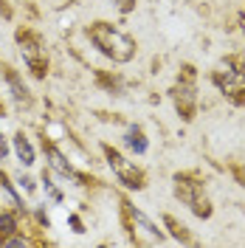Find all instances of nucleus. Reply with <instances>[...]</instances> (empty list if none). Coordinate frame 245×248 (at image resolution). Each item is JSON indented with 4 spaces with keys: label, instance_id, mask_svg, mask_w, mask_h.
<instances>
[{
    "label": "nucleus",
    "instance_id": "9",
    "mask_svg": "<svg viewBox=\"0 0 245 248\" xmlns=\"http://www.w3.org/2000/svg\"><path fill=\"white\" fill-rule=\"evenodd\" d=\"M0 74L6 79V85H9V91H12V99L17 102V108H31L34 99H31V91L26 88V82L20 79V74H17L9 62H0Z\"/></svg>",
    "mask_w": 245,
    "mask_h": 248
},
{
    "label": "nucleus",
    "instance_id": "10",
    "mask_svg": "<svg viewBox=\"0 0 245 248\" xmlns=\"http://www.w3.org/2000/svg\"><path fill=\"white\" fill-rule=\"evenodd\" d=\"M164 220V229H167V237H172V240H178L181 246H195L198 240H195V234L186 229V223H181L175 215H164L161 217Z\"/></svg>",
    "mask_w": 245,
    "mask_h": 248
},
{
    "label": "nucleus",
    "instance_id": "14",
    "mask_svg": "<svg viewBox=\"0 0 245 248\" xmlns=\"http://www.w3.org/2000/svg\"><path fill=\"white\" fill-rule=\"evenodd\" d=\"M0 189L9 195V201H12V206H15L17 212H23L26 206H23V198H20V192L15 189V184H12V178L6 175V172H0Z\"/></svg>",
    "mask_w": 245,
    "mask_h": 248
},
{
    "label": "nucleus",
    "instance_id": "17",
    "mask_svg": "<svg viewBox=\"0 0 245 248\" xmlns=\"http://www.w3.org/2000/svg\"><path fill=\"white\" fill-rule=\"evenodd\" d=\"M43 184H46V192L51 195V201L60 203V201H62V192H60V189H57L54 184H51V175H48V172H43Z\"/></svg>",
    "mask_w": 245,
    "mask_h": 248
},
{
    "label": "nucleus",
    "instance_id": "6",
    "mask_svg": "<svg viewBox=\"0 0 245 248\" xmlns=\"http://www.w3.org/2000/svg\"><path fill=\"white\" fill-rule=\"evenodd\" d=\"M119 203H122V206H119V209H122V223H124V229H127V234H130V243L141 246L138 232L147 234V243H150V246H164V243H167V232L158 229L141 209H136V206L130 203V198H122Z\"/></svg>",
    "mask_w": 245,
    "mask_h": 248
},
{
    "label": "nucleus",
    "instance_id": "16",
    "mask_svg": "<svg viewBox=\"0 0 245 248\" xmlns=\"http://www.w3.org/2000/svg\"><path fill=\"white\" fill-rule=\"evenodd\" d=\"M96 82H99V85H107L110 91H122V88H119V85H122V82H119V79L113 77V79H107V74H105V71H96Z\"/></svg>",
    "mask_w": 245,
    "mask_h": 248
},
{
    "label": "nucleus",
    "instance_id": "12",
    "mask_svg": "<svg viewBox=\"0 0 245 248\" xmlns=\"http://www.w3.org/2000/svg\"><path fill=\"white\" fill-rule=\"evenodd\" d=\"M12 147H15V155H17V161L23 164V167H34V147H31V141L29 136L23 133V130H17L15 133V139H12Z\"/></svg>",
    "mask_w": 245,
    "mask_h": 248
},
{
    "label": "nucleus",
    "instance_id": "18",
    "mask_svg": "<svg viewBox=\"0 0 245 248\" xmlns=\"http://www.w3.org/2000/svg\"><path fill=\"white\" fill-rule=\"evenodd\" d=\"M68 223H71V229H74L77 234H85V223H82V217L79 215H71L68 217Z\"/></svg>",
    "mask_w": 245,
    "mask_h": 248
},
{
    "label": "nucleus",
    "instance_id": "5",
    "mask_svg": "<svg viewBox=\"0 0 245 248\" xmlns=\"http://www.w3.org/2000/svg\"><path fill=\"white\" fill-rule=\"evenodd\" d=\"M15 43L23 54V62L31 71L34 79H46L48 77V46L46 37L37 29H29V26H20L15 31Z\"/></svg>",
    "mask_w": 245,
    "mask_h": 248
},
{
    "label": "nucleus",
    "instance_id": "4",
    "mask_svg": "<svg viewBox=\"0 0 245 248\" xmlns=\"http://www.w3.org/2000/svg\"><path fill=\"white\" fill-rule=\"evenodd\" d=\"M169 96H172L175 113L186 124L195 122V116H198V68L192 62H184L178 68V79L169 88Z\"/></svg>",
    "mask_w": 245,
    "mask_h": 248
},
{
    "label": "nucleus",
    "instance_id": "21",
    "mask_svg": "<svg viewBox=\"0 0 245 248\" xmlns=\"http://www.w3.org/2000/svg\"><path fill=\"white\" fill-rule=\"evenodd\" d=\"M0 15L6 17V20H9V17H12V9H9V6H6V0H0Z\"/></svg>",
    "mask_w": 245,
    "mask_h": 248
},
{
    "label": "nucleus",
    "instance_id": "19",
    "mask_svg": "<svg viewBox=\"0 0 245 248\" xmlns=\"http://www.w3.org/2000/svg\"><path fill=\"white\" fill-rule=\"evenodd\" d=\"M17 184L23 186V189H26V192H34V181H31L29 175H20V178H17Z\"/></svg>",
    "mask_w": 245,
    "mask_h": 248
},
{
    "label": "nucleus",
    "instance_id": "22",
    "mask_svg": "<svg viewBox=\"0 0 245 248\" xmlns=\"http://www.w3.org/2000/svg\"><path fill=\"white\" fill-rule=\"evenodd\" d=\"M3 113H6V108H3V102H0V116H3Z\"/></svg>",
    "mask_w": 245,
    "mask_h": 248
},
{
    "label": "nucleus",
    "instance_id": "24",
    "mask_svg": "<svg viewBox=\"0 0 245 248\" xmlns=\"http://www.w3.org/2000/svg\"><path fill=\"white\" fill-rule=\"evenodd\" d=\"M0 212H3V203H0Z\"/></svg>",
    "mask_w": 245,
    "mask_h": 248
},
{
    "label": "nucleus",
    "instance_id": "11",
    "mask_svg": "<svg viewBox=\"0 0 245 248\" xmlns=\"http://www.w3.org/2000/svg\"><path fill=\"white\" fill-rule=\"evenodd\" d=\"M124 147L133 155H144L150 150V141H147V133H144L141 124H130V127H127V133H124Z\"/></svg>",
    "mask_w": 245,
    "mask_h": 248
},
{
    "label": "nucleus",
    "instance_id": "15",
    "mask_svg": "<svg viewBox=\"0 0 245 248\" xmlns=\"http://www.w3.org/2000/svg\"><path fill=\"white\" fill-rule=\"evenodd\" d=\"M113 6H116V12L119 15H133L136 12V6H138V0H110Z\"/></svg>",
    "mask_w": 245,
    "mask_h": 248
},
{
    "label": "nucleus",
    "instance_id": "23",
    "mask_svg": "<svg viewBox=\"0 0 245 248\" xmlns=\"http://www.w3.org/2000/svg\"><path fill=\"white\" fill-rule=\"evenodd\" d=\"M243 31H245V15H243Z\"/></svg>",
    "mask_w": 245,
    "mask_h": 248
},
{
    "label": "nucleus",
    "instance_id": "2",
    "mask_svg": "<svg viewBox=\"0 0 245 248\" xmlns=\"http://www.w3.org/2000/svg\"><path fill=\"white\" fill-rule=\"evenodd\" d=\"M172 192L198 220H209L214 215V203H212L209 192H206V181L200 178V172L195 170L175 172L172 175Z\"/></svg>",
    "mask_w": 245,
    "mask_h": 248
},
{
    "label": "nucleus",
    "instance_id": "20",
    "mask_svg": "<svg viewBox=\"0 0 245 248\" xmlns=\"http://www.w3.org/2000/svg\"><path fill=\"white\" fill-rule=\"evenodd\" d=\"M9 158V141H6V136L0 133V161H6Z\"/></svg>",
    "mask_w": 245,
    "mask_h": 248
},
{
    "label": "nucleus",
    "instance_id": "8",
    "mask_svg": "<svg viewBox=\"0 0 245 248\" xmlns=\"http://www.w3.org/2000/svg\"><path fill=\"white\" fill-rule=\"evenodd\" d=\"M40 139H43V150H46L48 167H51V170H54V172H60L62 178H68V181H74V184H79V186L96 184V181H91L88 175H82V172H79L77 167H74V164H71V161H68V158L62 155V150H60V147H57V144H54V141H51V139H48L46 133H43Z\"/></svg>",
    "mask_w": 245,
    "mask_h": 248
},
{
    "label": "nucleus",
    "instance_id": "13",
    "mask_svg": "<svg viewBox=\"0 0 245 248\" xmlns=\"http://www.w3.org/2000/svg\"><path fill=\"white\" fill-rule=\"evenodd\" d=\"M20 232V212L17 209H12V212H0V246L12 237V234Z\"/></svg>",
    "mask_w": 245,
    "mask_h": 248
},
{
    "label": "nucleus",
    "instance_id": "3",
    "mask_svg": "<svg viewBox=\"0 0 245 248\" xmlns=\"http://www.w3.org/2000/svg\"><path fill=\"white\" fill-rule=\"evenodd\" d=\"M209 79L231 105L237 108L245 105V54H226L212 68Z\"/></svg>",
    "mask_w": 245,
    "mask_h": 248
},
{
    "label": "nucleus",
    "instance_id": "7",
    "mask_svg": "<svg viewBox=\"0 0 245 248\" xmlns=\"http://www.w3.org/2000/svg\"><path fill=\"white\" fill-rule=\"evenodd\" d=\"M102 155H105V161H107V167L113 170V175L119 178V184L124 189H130V192H141V189H147V172L136 167V161H130L122 150H116L113 144H102Z\"/></svg>",
    "mask_w": 245,
    "mask_h": 248
},
{
    "label": "nucleus",
    "instance_id": "1",
    "mask_svg": "<svg viewBox=\"0 0 245 248\" xmlns=\"http://www.w3.org/2000/svg\"><path fill=\"white\" fill-rule=\"evenodd\" d=\"M85 37H88L91 46L96 48L102 57H107L113 65H127V62L136 60V54H138L136 40H133L127 31L116 29L113 23H107V20H93L91 26L85 29Z\"/></svg>",
    "mask_w": 245,
    "mask_h": 248
},
{
    "label": "nucleus",
    "instance_id": "25",
    "mask_svg": "<svg viewBox=\"0 0 245 248\" xmlns=\"http://www.w3.org/2000/svg\"><path fill=\"white\" fill-rule=\"evenodd\" d=\"M243 212H245V206H243Z\"/></svg>",
    "mask_w": 245,
    "mask_h": 248
}]
</instances>
